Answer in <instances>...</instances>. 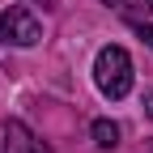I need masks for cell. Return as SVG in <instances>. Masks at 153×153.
Masks as SVG:
<instances>
[{
	"label": "cell",
	"instance_id": "cell-3",
	"mask_svg": "<svg viewBox=\"0 0 153 153\" xmlns=\"http://www.w3.org/2000/svg\"><path fill=\"white\" fill-rule=\"evenodd\" d=\"M0 153H51V149L38 140L22 119H9L4 123V145H0Z\"/></svg>",
	"mask_w": 153,
	"mask_h": 153
},
{
	"label": "cell",
	"instance_id": "cell-6",
	"mask_svg": "<svg viewBox=\"0 0 153 153\" xmlns=\"http://www.w3.org/2000/svg\"><path fill=\"white\" fill-rule=\"evenodd\" d=\"M102 4H128V0H102Z\"/></svg>",
	"mask_w": 153,
	"mask_h": 153
},
{
	"label": "cell",
	"instance_id": "cell-7",
	"mask_svg": "<svg viewBox=\"0 0 153 153\" xmlns=\"http://www.w3.org/2000/svg\"><path fill=\"white\" fill-rule=\"evenodd\" d=\"M145 9H149V13H153V0H145Z\"/></svg>",
	"mask_w": 153,
	"mask_h": 153
},
{
	"label": "cell",
	"instance_id": "cell-5",
	"mask_svg": "<svg viewBox=\"0 0 153 153\" xmlns=\"http://www.w3.org/2000/svg\"><path fill=\"white\" fill-rule=\"evenodd\" d=\"M136 34L145 38V43H149V47H153V22H140V26H136Z\"/></svg>",
	"mask_w": 153,
	"mask_h": 153
},
{
	"label": "cell",
	"instance_id": "cell-1",
	"mask_svg": "<svg viewBox=\"0 0 153 153\" xmlns=\"http://www.w3.org/2000/svg\"><path fill=\"white\" fill-rule=\"evenodd\" d=\"M94 85H98L111 102H119L123 94L132 89V55L123 47H102L98 60H94Z\"/></svg>",
	"mask_w": 153,
	"mask_h": 153
},
{
	"label": "cell",
	"instance_id": "cell-4",
	"mask_svg": "<svg viewBox=\"0 0 153 153\" xmlns=\"http://www.w3.org/2000/svg\"><path fill=\"white\" fill-rule=\"evenodd\" d=\"M94 145H98V149H115V145H119V123L94 119Z\"/></svg>",
	"mask_w": 153,
	"mask_h": 153
},
{
	"label": "cell",
	"instance_id": "cell-2",
	"mask_svg": "<svg viewBox=\"0 0 153 153\" xmlns=\"http://www.w3.org/2000/svg\"><path fill=\"white\" fill-rule=\"evenodd\" d=\"M43 38V26L26 4H9L0 13V43H13V47H34Z\"/></svg>",
	"mask_w": 153,
	"mask_h": 153
}]
</instances>
